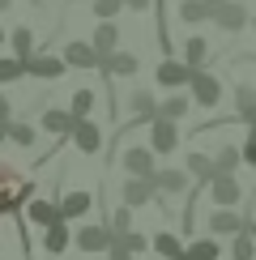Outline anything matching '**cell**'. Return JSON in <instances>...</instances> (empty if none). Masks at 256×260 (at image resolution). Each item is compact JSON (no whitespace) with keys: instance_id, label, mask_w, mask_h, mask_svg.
I'll use <instances>...</instances> for the list:
<instances>
[{"instance_id":"19","label":"cell","mask_w":256,"mask_h":260,"mask_svg":"<svg viewBox=\"0 0 256 260\" xmlns=\"http://www.w3.org/2000/svg\"><path fill=\"white\" fill-rule=\"evenodd\" d=\"M77 239V235L69 231V222H56V226H47L43 231V247H47V256H60V252H69V243Z\"/></svg>"},{"instance_id":"27","label":"cell","mask_w":256,"mask_h":260,"mask_svg":"<svg viewBox=\"0 0 256 260\" xmlns=\"http://www.w3.org/2000/svg\"><path fill=\"white\" fill-rule=\"evenodd\" d=\"M231 260H256V235L252 231L231 235Z\"/></svg>"},{"instance_id":"9","label":"cell","mask_w":256,"mask_h":260,"mask_svg":"<svg viewBox=\"0 0 256 260\" xmlns=\"http://www.w3.org/2000/svg\"><path fill=\"white\" fill-rule=\"evenodd\" d=\"M154 197H158V183H154V175H133V179H124V188H120V201H124V205H133V209L149 205Z\"/></svg>"},{"instance_id":"22","label":"cell","mask_w":256,"mask_h":260,"mask_svg":"<svg viewBox=\"0 0 256 260\" xmlns=\"http://www.w3.org/2000/svg\"><path fill=\"white\" fill-rule=\"evenodd\" d=\"M188 175H192V183H197V188H209V179L218 175V162L213 158H205V154H188Z\"/></svg>"},{"instance_id":"43","label":"cell","mask_w":256,"mask_h":260,"mask_svg":"<svg viewBox=\"0 0 256 260\" xmlns=\"http://www.w3.org/2000/svg\"><path fill=\"white\" fill-rule=\"evenodd\" d=\"M248 231H252V235H256V213H252V218H248Z\"/></svg>"},{"instance_id":"47","label":"cell","mask_w":256,"mask_h":260,"mask_svg":"<svg viewBox=\"0 0 256 260\" xmlns=\"http://www.w3.org/2000/svg\"><path fill=\"white\" fill-rule=\"evenodd\" d=\"M252 26H256V13H252Z\"/></svg>"},{"instance_id":"14","label":"cell","mask_w":256,"mask_h":260,"mask_svg":"<svg viewBox=\"0 0 256 260\" xmlns=\"http://www.w3.org/2000/svg\"><path fill=\"white\" fill-rule=\"evenodd\" d=\"M69 141L81 149V154H99V149H103V128L94 120H77V128H73Z\"/></svg>"},{"instance_id":"40","label":"cell","mask_w":256,"mask_h":260,"mask_svg":"<svg viewBox=\"0 0 256 260\" xmlns=\"http://www.w3.org/2000/svg\"><path fill=\"white\" fill-rule=\"evenodd\" d=\"M107 260H133V252H128V247H124V243H115V247H111V252H107Z\"/></svg>"},{"instance_id":"28","label":"cell","mask_w":256,"mask_h":260,"mask_svg":"<svg viewBox=\"0 0 256 260\" xmlns=\"http://www.w3.org/2000/svg\"><path fill=\"white\" fill-rule=\"evenodd\" d=\"M9 47H13L17 60H30V56H35V35H30V26H17L13 35H9Z\"/></svg>"},{"instance_id":"44","label":"cell","mask_w":256,"mask_h":260,"mask_svg":"<svg viewBox=\"0 0 256 260\" xmlns=\"http://www.w3.org/2000/svg\"><path fill=\"white\" fill-rule=\"evenodd\" d=\"M5 9H13V0H0V13H5Z\"/></svg>"},{"instance_id":"38","label":"cell","mask_w":256,"mask_h":260,"mask_svg":"<svg viewBox=\"0 0 256 260\" xmlns=\"http://www.w3.org/2000/svg\"><path fill=\"white\" fill-rule=\"evenodd\" d=\"M239 149H243V162H248V167H256V124L248 128V137H243Z\"/></svg>"},{"instance_id":"13","label":"cell","mask_w":256,"mask_h":260,"mask_svg":"<svg viewBox=\"0 0 256 260\" xmlns=\"http://www.w3.org/2000/svg\"><path fill=\"white\" fill-rule=\"evenodd\" d=\"M154 183H158V192H163V197H184V192H192V175H188V171H179V167L158 171Z\"/></svg>"},{"instance_id":"24","label":"cell","mask_w":256,"mask_h":260,"mask_svg":"<svg viewBox=\"0 0 256 260\" xmlns=\"http://www.w3.org/2000/svg\"><path fill=\"white\" fill-rule=\"evenodd\" d=\"M94 47H99V56H111V51H120V26L115 21H99V30H94Z\"/></svg>"},{"instance_id":"41","label":"cell","mask_w":256,"mask_h":260,"mask_svg":"<svg viewBox=\"0 0 256 260\" xmlns=\"http://www.w3.org/2000/svg\"><path fill=\"white\" fill-rule=\"evenodd\" d=\"M124 5L133 9V13H145V9H149V0H124Z\"/></svg>"},{"instance_id":"16","label":"cell","mask_w":256,"mask_h":260,"mask_svg":"<svg viewBox=\"0 0 256 260\" xmlns=\"http://www.w3.org/2000/svg\"><path fill=\"white\" fill-rule=\"evenodd\" d=\"M137 69H141V60H137L133 51H111V56H103V73H107V81H111V77H133Z\"/></svg>"},{"instance_id":"18","label":"cell","mask_w":256,"mask_h":260,"mask_svg":"<svg viewBox=\"0 0 256 260\" xmlns=\"http://www.w3.org/2000/svg\"><path fill=\"white\" fill-rule=\"evenodd\" d=\"M235 120L239 124H256V85H235Z\"/></svg>"},{"instance_id":"45","label":"cell","mask_w":256,"mask_h":260,"mask_svg":"<svg viewBox=\"0 0 256 260\" xmlns=\"http://www.w3.org/2000/svg\"><path fill=\"white\" fill-rule=\"evenodd\" d=\"M5 39H9V35H5V30H0V47H5Z\"/></svg>"},{"instance_id":"21","label":"cell","mask_w":256,"mask_h":260,"mask_svg":"<svg viewBox=\"0 0 256 260\" xmlns=\"http://www.w3.org/2000/svg\"><path fill=\"white\" fill-rule=\"evenodd\" d=\"M179 21L184 26H201V21H213V5L209 0H179Z\"/></svg>"},{"instance_id":"48","label":"cell","mask_w":256,"mask_h":260,"mask_svg":"<svg viewBox=\"0 0 256 260\" xmlns=\"http://www.w3.org/2000/svg\"><path fill=\"white\" fill-rule=\"evenodd\" d=\"M47 260H56V256H47Z\"/></svg>"},{"instance_id":"2","label":"cell","mask_w":256,"mask_h":260,"mask_svg":"<svg viewBox=\"0 0 256 260\" xmlns=\"http://www.w3.org/2000/svg\"><path fill=\"white\" fill-rule=\"evenodd\" d=\"M213 26L227 30V35H239L243 26H252V13L239 0H222V5H213Z\"/></svg>"},{"instance_id":"30","label":"cell","mask_w":256,"mask_h":260,"mask_svg":"<svg viewBox=\"0 0 256 260\" xmlns=\"http://www.w3.org/2000/svg\"><path fill=\"white\" fill-rule=\"evenodd\" d=\"M94 103H99V94H94V90H77V94H73V103H69V111L77 115V120H90Z\"/></svg>"},{"instance_id":"6","label":"cell","mask_w":256,"mask_h":260,"mask_svg":"<svg viewBox=\"0 0 256 260\" xmlns=\"http://www.w3.org/2000/svg\"><path fill=\"white\" fill-rule=\"evenodd\" d=\"M205 192H209V201L218 205V209H235V205L243 201V188H239V179H235V175H222V171L209 179V188H205Z\"/></svg>"},{"instance_id":"46","label":"cell","mask_w":256,"mask_h":260,"mask_svg":"<svg viewBox=\"0 0 256 260\" xmlns=\"http://www.w3.org/2000/svg\"><path fill=\"white\" fill-rule=\"evenodd\" d=\"M209 5H222V0H209Z\"/></svg>"},{"instance_id":"35","label":"cell","mask_w":256,"mask_h":260,"mask_svg":"<svg viewBox=\"0 0 256 260\" xmlns=\"http://www.w3.org/2000/svg\"><path fill=\"white\" fill-rule=\"evenodd\" d=\"M120 9H128L124 0H94V17H99V21H115Z\"/></svg>"},{"instance_id":"39","label":"cell","mask_w":256,"mask_h":260,"mask_svg":"<svg viewBox=\"0 0 256 260\" xmlns=\"http://www.w3.org/2000/svg\"><path fill=\"white\" fill-rule=\"evenodd\" d=\"M0 124H13V103L0 94Z\"/></svg>"},{"instance_id":"15","label":"cell","mask_w":256,"mask_h":260,"mask_svg":"<svg viewBox=\"0 0 256 260\" xmlns=\"http://www.w3.org/2000/svg\"><path fill=\"white\" fill-rule=\"evenodd\" d=\"M124 171H128V175H158V171H154V149H149V145H133V149H124Z\"/></svg>"},{"instance_id":"1","label":"cell","mask_w":256,"mask_h":260,"mask_svg":"<svg viewBox=\"0 0 256 260\" xmlns=\"http://www.w3.org/2000/svg\"><path fill=\"white\" fill-rule=\"evenodd\" d=\"M35 197H39V192H35V179H26L13 162L0 158V218H5V213H21Z\"/></svg>"},{"instance_id":"37","label":"cell","mask_w":256,"mask_h":260,"mask_svg":"<svg viewBox=\"0 0 256 260\" xmlns=\"http://www.w3.org/2000/svg\"><path fill=\"white\" fill-rule=\"evenodd\" d=\"M115 243H124V247H128V252H133V256H137V252H145V247H154V243L145 239V235H137V231H128V235H120V239H115Z\"/></svg>"},{"instance_id":"34","label":"cell","mask_w":256,"mask_h":260,"mask_svg":"<svg viewBox=\"0 0 256 260\" xmlns=\"http://www.w3.org/2000/svg\"><path fill=\"white\" fill-rule=\"evenodd\" d=\"M111 231H115V239L133 231V205H120V209L111 213Z\"/></svg>"},{"instance_id":"12","label":"cell","mask_w":256,"mask_h":260,"mask_svg":"<svg viewBox=\"0 0 256 260\" xmlns=\"http://www.w3.org/2000/svg\"><path fill=\"white\" fill-rule=\"evenodd\" d=\"M64 60H69V69H103V56H99V47L94 43H64V51H60Z\"/></svg>"},{"instance_id":"33","label":"cell","mask_w":256,"mask_h":260,"mask_svg":"<svg viewBox=\"0 0 256 260\" xmlns=\"http://www.w3.org/2000/svg\"><path fill=\"white\" fill-rule=\"evenodd\" d=\"M188 107H192L188 94H171V99H163V115H167V120H184Z\"/></svg>"},{"instance_id":"26","label":"cell","mask_w":256,"mask_h":260,"mask_svg":"<svg viewBox=\"0 0 256 260\" xmlns=\"http://www.w3.org/2000/svg\"><path fill=\"white\" fill-rule=\"evenodd\" d=\"M184 60L192 64V69H205V60H209V39H201V35L184 39Z\"/></svg>"},{"instance_id":"36","label":"cell","mask_w":256,"mask_h":260,"mask_svg":"<svg viewBox=\"0 0 256 260\" xmlns=\"http://www.w3.org/2000/svg\"><path fill=\"white\" fill-rule=\"evenodd\" d=\"M9 141H13V145H35V128L13 120V124H9Z\"/></svg>"},{"instance_id":"42","label":"cell","mask_w":256,"mask_h":260,"mask_svg":"<svg viewBox=\"0 0 256 260\" xmlns=\"http://www.w3.org/2000/svg\"><path fill=\"white\" fill-rule=\"evenodd\" d=\"M5 141H9V124H0V145H5Z\"/></svg>"},{"instance_id":"17","label":"cell","mask_w":256,"mask_h":260,"mask_svg":"<svg viewBox=\"0 0 256 260\" xmlns=\"http://www.w3.org/2000/svg\"><path fill=\"white\" fill-rule=\"evenodd\" d=\"M60 209H64V218H69V222H77V218H85V213L94 209V197H90L85 188L64 192V197H60Z\"/></svg>"},{"instance_id":"20","label":"cell","mask_w":256,"mask_h":260,"mask_svg":"<svg viewBox=\"0 0 256 260\" xmlns=\"http://www.w3.org/2000/svg\"><path fill=\"white\" fill-rule=\"evenodd\" d=\"M43 128H47L51 137H73L77 115H73V111H60V107H51V111H43Z\"/></svg>"},{"instance_id":"8","label":"cell","mask_w":256,"mask_h":260,"mask_svg":"<svg viewBox=\"0 0 256 260\" xmlns=\"http://www.w3.org/2000/svg\"><path fill=\"white\" fill-rule=\"evenodd\" d=\"M149 149H154V154H171V149H179V120L158 115V120L149 124Z\"/></svg>"},{"instance_id":"23","label":"cell","mask_w":256,"mask_h":260,"mask_svg":"<svg viewBox=\"0 0 256 260\" xmlns=\"http://www.w3.org/2000/svg\"><path fill=\"white\" fill-rule=\"evenodd\" d=\"M239 231H248V218H239V213H231V209L209 213V235H239Z\"/></svg>"},{"instance_id":"31","label":"cell","mask_w":256,"mask_h":260,"mask_svg":"<svg viewBox=\"0 0 256 260\" xmlns=\"http://www.w3.org/2000/svg\"><path fill=\"white\" fill-rule=\"evenodd\" d=\"M213 162H218L222 175H235V171H239V162H243V149H239V145H222Z\"/></svg>"},{"instance_id":"3","label":"cell","mask_w":256,"mask_h":260,"mask_svg":"<svg viewBox=\"0 0 256 260\" xmlns=\"http://www.w3.org/2000/svg\"><path fill=\"white\" fill-rule=\"evenodd\" d=\"M128 111H133V120H128L120 133H128L133 124H145L149 128L158 115H163V103H154V94H149V90H133V94H128Z\"/></svg>"},{"instance_id":"4","label":"cell","mask_w":256,"mask_h":260,"mask_svg":"<svg viewBox=\"0 0 256 260\" xmlns=\"http://www.w3.org/2000/svg\"><path fill=\"white\" fill-rule=\"evenodd\" d=\"M81 247V252H111L115 247V231L111 226H94V222H81L77 226V239H73Z\"/></svg>"},{"instance_id":"32","label":"cell","mask_w":256,"mask_h":260,"mask_svg":"<svg viewBox=\"0 0 256 260\" xmlns=\"http://www.w3.org/2000/svg\"><path fill=\"white\" fill-rule=\"evenodd\" d=\"M17 77H26V60H17V56H0V85L17 81Z\"/></svg>"},{"instance_id":"5","label":"cell","mask_w":256,"mask_h":260,"mask_svg":"<svg viewBox=\"0 0 256 260\" xmlns=\"http://www.w3.org/2000/svg\"><path fill=\"white\" fill-rule=\"evenodd\" d=\"M188 94H192V103H197V107H218V99H222V81L213 77L209 69H197V73H192Z\"/></svg>"},{"instance_id":"11","label":"cell","mask_w":256,"mask_h":260,"mask_svg":"<svg viewBox=\"0 0 256 260\" xmlns=\"http://www.w3.org/2000/svg\"><path fill=\"white\" fill-rule=\"evenodd\" d=\"M26 218L35 222V226H43V231H47V226H56V222H69L64 218V209H60V201H47V197H35L26 205Z\"/></svg>"},{"instance_id":"7","label":"cell","mask_w":256,"mask_h":260,"mask_svg":"<svg viewBox=\"0 0 256 260\" xmlns=\"http://www.w3.org/2000/svg\"><path fill=\"white\" fill-rule=\"evenodd\" d=\"M192 73H197V69H192L188 60H171V56H167L163 64H158L154 77H158L163 90H184V85H192Z\"/></svg>"},{"instance_id":"25","label":"cell","mask_w":256,"mask_h":260,"mask_svg":"<svg viewBox=\"0 0 256 260\" xmlns=\"http://www.w3.org/2000/svg\"><path fill=\"white\" fill-rule=\"evenodd\" d=\"M218 256H222V243L213 239V235L209 239H192L188 252H184V260H218Z\"/></svg>"},{"instance_id":"10","label":"cell","mask_w":256,"mask_h":260,"mask_svg":"<svg viewBox=\"0 0 256 260\" xmlns=\"http://www.w3.org/2000/svg\"><path fill=\"white\" fill-rule=\"evenodd\" d=\"M64 73H69V60L64 56H30L26 60V77H43V81H60Z\"/></svg>"},{"instance_id":"29","label":"cell","mask_w":256,"mask_h":260,"mask_svg":"<svg viewBox=\"0 0 256 260\" xmlns=\"http://www.w3.org/2000/svg\"><path fill=\"white\" fill-rule=\"evenodd\" d=\"M154 252L163 256V260H184V252H188V247L179 243L175 235H167V231H163V235H154Z\"/></svg>"}]
</instances>
